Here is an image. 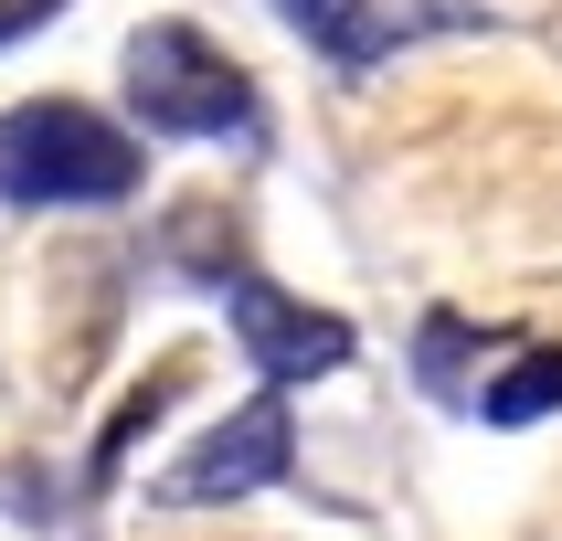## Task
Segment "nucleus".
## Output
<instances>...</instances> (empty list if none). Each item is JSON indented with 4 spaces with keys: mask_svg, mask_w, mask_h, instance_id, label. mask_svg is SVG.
<instances>
[{
    "mask_svg": "<svg viewBox=\"0 0 562 541\" xmlns=\"http://www.w3.org/2000/svg\"><path fill=\"white\" fill-rule=\"evenodd\" d=\"M170 404H181V361H170V372H149V382H138V393H127V404H117V425H106V436H95V488H106V477H117V457H127V446H138V436H149V425H159V414H170Z\"/></svg>",
    "mask_w": 562,
    "mask_h": 541,
    "instance_id": "nucleus-8",
    "label": "nucleus"
},
{
    "mask_svg": "<svg viewBox=\"0 0 562 541\" xmlns=\"http://www.w3.org/2000/svg\"><path fill=\"white\" fill-rule=\"evenodd\" d=\"M117 86H127V117L159 127V138H245L255 127L245 64L191 22H138L117 54Z\"/></svg>",
    "mask_w": 562,
    "mask_h": 541,
    "instance_id": "nucleus-2",
    "label": "nucleus"
},
{
    "mask_svg": "<svg viewBox=\"0 0 562 541\" xmlns=\"http://www.w3.org/2000/svg\"><path fill=\"white\" fill-rule=\"evenodd\" d=\"M127 191H138V138L117 117H95L86 95H32L0 117V202L86 213V202H127Z\"/></svg>",
    "mask_w": 562,
    "mask_h": 541,
    "instance_id": "nucleus-1",
    "label": "nucleus"
},
{
    "mask_svg": "<svg viewBox=\"0 0 562 541\" xmlns=\"http://www.w3.org/2000/svg\"><path fill=\"white\" fill-rule=\"evenodd\" d=\"M277 22L286 32H318V22H329V0H277Z\"/></svg>",
    "mask_w": 562,
    "mask_h": 541,
    "instance_id": "nucleus-10",
    "label": "nucleus"
},
{
    "mask_svg": "<svg viewBox=\"0 0 562 541\" xmlns=\"http://www.w3.org/2000/svg\"><path fill=\"white\" fill-rule=\"evenodd\" d=\"M457 32H488L477 0H329V22L308 32L340 75H372V64L414 54V43H457Z\"/></svg>",
    "mask_w": 562,
    "mask_h": 541,
    "instance_id": "nucleus-5",
    "label": "nucleus"
},
{
    "mask_svg": "<svg viewBox=\"0 0 562 541\" xmlns=\"http://www.w3.org/2000/svg\"><path fill=\"white\" fill-rule=\"evenodd\" d=\"M54 11H64V0H0V43H32Z\"/></svg>",
    "mask_w": 562,
    "mask_h": 541,
    "instance_id": "nucleus-9",
    "label": "nucleus"
},
{
    "mask_svg": "<svg viewBox=\"0 0 562 541\" xmlns=\"http://www.w3.org/2000/svg\"><path fill=\"white\" fill-rule=\"evenodd\" d=\"M223 318H234L245 361L266 372V393H297V382H318V372L350 361V318L340 308H308V297H286V286H266V277L223 286Z\"/></svg>",
    "mask_w": 562,
    "mask_h": 541,
    "instance_id": "nucleus-4",
    "label": "nucleus"
},
{
    "mask_svg": "<svg viewBox=\"0 0 562 541\" xmlns=\"http://www.w3.org/2000/svg\"><path fill=\"white\" fill-rule=\"evenodd\" d=\"M488 425H541V414H562V350H509V372L488 382V393H468Z\"/></svg>",
    "mask_w": 562,
    "mask_h": 541,
    "instance_id": "nucleus-6",
    "label": "nucleus"
},
{
    "mask_svg": "<svg viewBox=\"0 0 562 541\" xmlns=\"http://www.w3.org/2000/svg\"><path fill=\"white\" fill-rule=\"evenodd\" d=\"M286 467H297V414H286V393H255V404L223 414L213 436L181 446V467L159 477V499H170V509H223V499L277 488Z\"/></svg>",
    "mask_w": 562,
    "mask_h": 541,
    "instance_id": "nucleus-3",
    "label": "nucleus"
},
{
    "mask_svg": "<svg viewBox=\"0 0 562 541\" xmlns=\"http://www.w3.org/2000/svg\"><path fill=\"white\" fill-rule=\"evenodd\" d=\"M477 350H499V340H488V329H468V318H457V308H436V318H425V340H414V372H425V393H436V404H468V393H477Z\"/></svg>",
    "mask_w": 562,
    "mask_h": 541,
    "instance_id": "nucleus-7",
    "label": "nucleus"
}]
</instances>
